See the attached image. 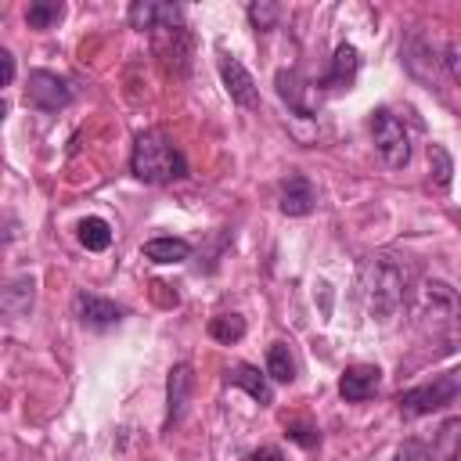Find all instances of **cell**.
Listing matches in <instances>:
<instances>
[{
	"instance_id": "cell-1",
	"label": "cell",
	"mask_w": 461,
	"mask_h": 461,
	"mask_svg": "<svg viewBox=\"0 0 461 461\" xmlns=\"http://www.w3.org/2000/svg\"><path fill=\"white\" fill-rule=\"evenodd\" d=\"M130 173L144 184H173L180 176H187V158L180 155V148L158 133V130H148L137 137L133 144V155H130Z\"/></svg>"
},
{
	"instance_id": "cell-2",
	"label": "cell",
	"mask_w": 461,
	"mask_h": 461,
	"mask_svg": "<svg viewBox=\"0 0 461 461\" xmlns=\"http://www.w3.org/2000/svg\"><path fill=\"white\" fill-rule=\"evenodd\" d=\"M360 288H364L367 310L378 321H389L400 310V303H403V270L389 256H375V259L364 263Z\"/></svg>"
},
{
	"instance_id": "cell-3",
	"label": "cell",
	"mask_w": 461,
	"mask_h": 461,
	"mask_svg": "<svg viewBox=\"0 0 461 461\" xmlns=\"http://www.w3.org/2000/svg\"><path fill=\"white\" fill-rule=\"evenodd\" d=\"M371 137H375V151L378 158L389 166V169H403L411 162V137H407V126L389 112V108H378L371 115Z\"/></svg>"
},
{
	"instance_id": "cell-4",
	"label": "cell",
	"mask_w": 461,
	"mask_h": 461,
	"mask_svg": "<svg viewBox=\"0 0 461 461\" xmlns=\"http://www.w3.org/2000/svg\"><path fill=\"white\" fill-rule=\"evenodd\" d=\"M457 389H461V378H457V371H443L439 378H432L429 385H414V389H407V393H400V411L403 414H432V411H439V407H447V403H454L457 400Z\"/></svg>"
},
{
	"instance_id": "cell-5",
	"label": "cell",
	"mask_w": 461,
	"mask_h": 461,
	"mask_svg": "<svg viewBox=\"0 0 461 461\" xmlns=\"http://www.w3.org/2000/svg\"><path fill=\"white\" fill-rule=\"evenodd\" d=\"M25 101L40 112H58L72 101V86L65 76L58 72H47V68H36L29 72V86H25Z\"/></svg>"
},
{
	"instance_id": "cell-6",
	"label": "cell",
	"mask_w": 461,
	"mask_h": 461,
	"mask_svg": "<svg viewBox=\"0 0 461 461\" xmlns=\"http://www.w3.org/2000/svg\"><path fill=\"white\" fill-rule=\"evenodd\" d=\"M421 317L432 321V328H450L454 324V313H457V295L447 281H425L421 292Z\"/></svg>"
},
{
	"instance_id": "cell-7",
	"label": "cell",
	"mask_w": 461,
	"mask_h": 461,
	"mask_svg": "<svg viewBox=\"0 0 461 461\" xmlns=\"http://www.w3.org/2000/svg\"><path fill=\"white\" fill-rule=\"evenodd\" d=\"M220 79H223V86H227V94H230L234 104H241V108H259V86H256L252 72H249L238 58H230V54L220 58Z\"/></svg>"
},
{
	"instance_id": "cell-8",
	"label": "cell",
	"mask_w": 461,
	"mask_h": 461,
	"mask_svg": "<svg viewBox=\"0 0 461 461\" xmlns=\"http://www.w3.org/2000/svg\"><path fill=\"white\" fill-rule=\"evenodd\" d=\"M378 385H382V371H378L375 364H353V367H346L342 378H339V393H342V400H349V403L371 400V396L378 393Z\"/></svg>"
},
{
	"instance_id": "cell-9",
	"label": "cell",
	"mask_w": 461,
	"mask_h": 461,
	"mask_svg": "<svg viewBox=\"0 0 461 461\" xmlns=\"http://www.w3.org/2000/svg\"><path fill=\"white\" fill-rule=\"evenodd\" d=\"M76 317L86 324V328H112L122 321V306L104 299V295H94V292H79L76 295Z\"/></svg>"
},
{
	"instance_id": "cell-10",
	"label": "cell",
	"mask_w": 461,
	"mask_h": 461,
	"mask_svg": "<svg viewBox=\"0 0 461 461\" xmlns=\"http://www.w3.org/2000/svg\"><path fill=\"white\" fill-rule=\"evenodd\" d=\"M130 25L133 29H173L180 25V7L176 4H158V0H137L130 4Z\"/></svg>"
},
{
	"instance_id": "cell-11",
	"label": "cell",
	"mask_w": 461,
	"mask_h": 461,
	"mask_svg": "<svg viewBox=\"0 0 461 461\" xmlns=\"http://www.w3.org/2000/svg\"><path fill=\"white\" fill-rule=\"evenodd\" d=\"M277 205H281L285 216H306V212H313V205H317V191H313V184H310L303 173H292V176L281 184Z\"/></svg>"
},
{
	"instance_id": "cell-12",
	"label": "cell",
	"mask_w": 461,
	"mask_h": 461,
	"mask_svg": "<svg viewBox=\"0 0 461 461\" xmlns=\"http://www.w3.org/2000/svg\"><path fill=\"white\" fill-rule=\"evenodd\" d=\"M227 382L238 385V389H245L259 407H270V403H274V385H270V378L259 375V367H252V364H234V367L227 371Z\"/></svg>"
},
{
	"instance_id": "cell-13",
	"label": "cell",
	"mask_w": 461,
	"mask_h": 461,
	"mask_svg": "<svg viewBox=\"0 0 461 461\" xmlns=\"http://www.w3.org/2000/svg\"><path fill=\"white\" fill-rule=\"evenodd\" d=\"M187 396H191V367H187V364H173L169 382H166V400H169V414H166V421H176V418L184 414Z\"/></svg>"
},
{
	"instance_id": "cell-14",
	"label": "cell",
	"mask_w": 461,
	"mask_h": 461,
	"mask_svg": "<svg viewBox=\"0 0 461 461\" xmlns=\"http://www.w3.org/2000/svg\"><path fill=\"white\" fill-rule=\"evenodd\" d=\"M140 252L151 263H184L191 256V245L184 238H151V241H144Z\"/></svg>"
},
{
	"instance_id": "cell-15",
	"label": "cell",
	"mask_w": 461,
	"mask_h": 461,
	"mask_svg": "<svg viewBox=\"0 0 461 461\" xmlns=\"http://www.w3.org/2000/svg\"><path fill=\"white\" fill-rule=\"evenodd\" d=\"M357 68H360V54H357V47L342 43V47L335 50V58H331V76H328V83H335V86H349L353 76H357Z\"/></svg>"
},
{
	"instance_id": "cell-16",
	"label": "cell",
	"mask_w": 461,
	"mask_h": 461,
	"mask_svg": "<svg viewBox=\"0 0 461 461\" xmlns=\"http://www.w3.org/2000/svg\"><path fill=\"white\" fill-rule=\"evenodd\" d=\"M79 241H83L90 252H104V249L112 245V227H108V220H101V216L79 220Z\"/></svg>"
},
{
	"instance_id": "cell-17",
	"label": "cell",
	"mask_w": 461,
	"mask_h": 461,
	"mask_svg": "<svg viewBox=\"0 0 461 461\" xmlns=\"http://www.w3.org/2000/svg\"><path fill=\"white\" fill-rule=\"evenodd\" d=\"M267 375L274 382H292L295 378V360H292V349L285 342H274L267 349Z\"/></svg>"
},
{
	"instance_id": "cell-18",
	"label": "cell",
	"mask_w": 461,
	"mask_h": 461,
	"mask_svg": "<svg viewBox=\"0 0 461 461\" xmlns=\"http://www.w3.org/2000/svg\"><path fill=\"white\" fill-rule=\"evenodd\" d=\"M209 335H212L216 342L230 346V342H238V339L245 335V317H238V313H220V317L209 321Z\"/></svg>"
},
{
	"instance_id": "cell-19",
	"label": "cell",
	"mask_w": 461,
	"mask_h": 461,
	"mask_svg": "<svg viewBox=\"0 0 461 461\" xmlns=\"http://www.w3.org/2000/svg\"><path fill=\"white\" fill-rule=\"evenodd\" d=\"M61 14H65V7H61L58 0H36V4L25 7V22H29V29H50Z\"/></svg>"
},
{
	"instance_id": "cell-20",
	"label": "cell",
	"mask_w": 461,
	"mask_h": 461,
	"mask_svg": "<svg viewBox=\"0 0 461 461\" xmlns=\"http://www.w3.org/2000/svg\"><path fill=\"white\" fill-rule=\"evenodd\" d=\"M461 429V418H450L443 429H439V439H436V447H432V457L436 461H457V432Z\"/></svg>"
},
{
	"instance_id": "cell-21",
	"label": "cell",
	"mask_w": 461,
	"mask_h": 461,
	"mask_svg": "<svg viewBox=\"0 0 461 461\" xmlns=\"http://www.w3.org/2000/svg\"><path fill=\"white\" fill-rule=\"evenodd\" d=\"M429 155H432V162H436V184L447 191V187H450L454 162H450V155H447V148H443V144H432V148H429Z\"/></svg>"
},
{
	"instance_id": "cell-22",
	"label": "cell",
	"mask_w": 461,
	"mask_h": 461,
	"mask_svg": "<svg viewBox=\"0 0 461 461\" xmlns=\"http://www.w3.org/2000/svg\"><path fill=\"white\" fill-rule=\"evenodd\" d=\"M393 461H436V457H432V450H429L421 439H403V443L396 447Z\"/></svg>"
},
{
	"instance_id": "cell-23",
	"label": "cell",
	"mask_w": 461,
	"mask_h": 461,
	"mask_svg": "<svg viewBox=\"0 0 461 461\" xmlns=\"http://www.w3.org/2000/svg\"><path fill=\"white\" fill-rule=\"evenodd\" d=\"M277 14H281L277 4H249V18H252L256 29H270L277 22Z\"/></svg>"
},
{
	"instance_id": "cell-24",
	"label": "cell",
	"mask_w": 461,
	"mask_h": 461,
	"mask_svg": "<svg viewBox=\"0 0 461 461\" xmlns=\"http://www.w3.org/2000/svg\"><path fill=\"white\" fill-rule=\"evenodd\" d=\"M14 79V58L7 50H0V86H7Z\"/></svg>"
},
{
	"instance_id": "cell-25",
	"label": "cell",
	"mask_w": 461,
	"mask_h": 461,
	"mask_svg": "<svg viewBox=\"0 0 461 461\" xmlns=\"http://www.w3.org/2000/svg\"><path fill=\"white\" fill-rule=\"evenodd\" d=\"M245 461H285V454H281L277 447H259V450H252Z\"/></svg>"
},
{
	"instance_id": "cell-26",
	"label": "cell",
	"mask_w": 461,
	"mask_h": 461,
	"mask_svg": "<svg viewBox=\"0 0 461 461\" xmlns=\"http://www.w3.org/2000/svg\"><path fill=\"white\" fill-rule=\"evenodd\" d=\"M288 432H292V439L303 443V447H313V443H317V436H306L310 429H303V425H295V429H288Z\"/></svg>"
},
{
	"instance_id": "cell-27",
	"label": "cell",
	"mask_w": 461,
	"mask_h": 461,
	"mask_svg": "<svg viewBox=\"0 0 461 461\" xmlns=\"http://www.w3.org/2000/svg\"><path fill=\"white\" fill-rule=\"evenodd\" d=\"M443 61H447V68H450V79H457L461 72H457V47H454V43L447 47V58H443Z\"/></svg>"
},
{
	"instance_id": "cell-28",
	"label": "cell",
	"mask_w": 461,
	"mask_h": 461,
	"mask_svg": "<svg viewBox=\"0 0 461 461\" xmlns=\"http://www.w3.org/2000/svg\"><path fill=\"white\" fill-rule=\"evenodd\" d=\"M4 115H7V104H4V101H0V119H4Z\"/></svg>"
},
{
	"instance_id": "cell-29",
	"label": "cell",
	"mask_w": 461,
	"mask_h": 461,
	"mask_svg": "<svg viewBox=\"0 0 461 461\" xmlns=\"http://www.w3.org/2000/svg\"><path fill=\"white\" fill-rule=\"evenodd\" d=\"M7 238H11V234H0V245H4V241H7Z\"/></svg>"
}]
</instances>
